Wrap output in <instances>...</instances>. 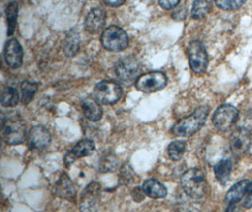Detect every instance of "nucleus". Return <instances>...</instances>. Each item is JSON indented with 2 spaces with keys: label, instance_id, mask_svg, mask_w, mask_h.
Masks as SVG:
<instances>
[{
  "label": "nucleus",
  "instance_id": "1",
  "mask_svg": "<svg viewBox=\"0 0 252 212\" xmlns=\"http://www.w3.org/2000/svg\"><path fill=\"white\" fill-rule=\"evenodd\" d=\"M210 112L208 106H200L191 115L179 121L173 126V134L178 137H190L197 132L206 122Z\"/></svg>",
  "mask_w": 252,
  "mask_h": 212
},
{
  "label": "nucleus",
  "instance_id": "2",
  "mask_svg": "<svg viewBox=\"0 0 252 212\" xmlns=\"http://www.w3.org/2000/svg\"><path fill=\"white\" fill-rule=\"evenodd\" d=\"M181 183L185 193L194 199L203 197L206 192V176L200 168H191L184 172Z\"/></svg>",
  "mask_w": 252,
  "mask_h": 212
},
{
  "label": "nucleus",
  "instance_id": "3",
  "mask_svg": "<svg viewBox=\"0 0 252 212\" xmlns=\"http://www.w3.org/2000/svg\"><path fill=\"white\" fill-rule=\"evenodd\" d=\"M115 71L119 81L129 86L141 77L142 64L135 56L124 57L117 61Z\"/></svg>",
  "mask_w": 252,
  "mask_h": 212
},
{
  "label": "nucleus",
  "instance_id": "4",
  "mask_svg": "<svg viewBox=\"0 0 252 212\" xmlns=\"http://www.w3.org/2000/svg\"><path fill=\"white\" fill-rule=\"evenodd\" d=\"M101 44L104 48L112 52H120L129 45V38L126 31L118 26H110L101 35Z\"/></svg>",
  "mask_w": 252,
  "mask_h": 212
},
{
  "label": "nucleus",
  "instance_id": "5",
  "mask_svg": "<svg viewBox=\"0 0 252 212\" xmlns=\"http://www.w3.org/2000/svg\"><path fill=\"white\" fill-rule=\"evenodd\" d=\"M26 123L20 116H13L7 119L2 127V137L7 145H21L26 139Z\"/></svg>",
  "mask_w": 252,
  "mask_h": 212
},
{
  "label": "nucleus",
  "instance_id": "6",
  "mask_svg": "<svg viewBox=\"0 0 252 212\" xmlns=\"http://www.w3.org/2000/svg\"><path fill=\"white\" fill-rule=\"evenodd\" d=\"M95 100L103 105H114L122 96L121 86L114 80H103L97 83L94 89Z\"/></svg>",
  "mask_w": 252,
  "mask_h": 212
},
{
  "label": "nucleus",
  "instance_id": "7",
  "mask_svg": "<svg viewBox=\"0 0 252 212\" xmlns=\"http://www.w3.org/2000/svg\"><path fill=\"white\" fill-rule=\"evenodd\" d=\"M166 85H167L166 75L159 71L144 74L138 78L135 82L136 89L145 93L159 91L160 90L163 89Z\"/></svg>",
  "mask_w": 252,
  "mask_h": 212
},
{
  "label": "nucleus",
  "instance_id": "8",
  "mask_svg": "<svg viewBox=\"0 0 252 212\" xmlns=\"http://www.w3.org/2000/svg\"><path fill=\"white\" fill-rule=\"evenodd\" d=\"M189 62L196 74H202L208 66V54L204 45L199 41H193L188 46Z\"/></svg>",
  "mask_w": 252,
  "mask_h": 212
},
{
  "label": "nucleus",
  "instance_id": "9",
  "mask_svg": "<svg viewBox=\"0 0 252 212\" xmlns=\"http://www.w3.org/2000/svg\"><path fill=\"white\" fill-rule=\"evenodd\" d=\"M238 117V110L231 105H222L218 107L213 115V123L220 131H227Z\"/></svg>",
  "mask_w": 252,
  "mask_h": 212
},
{
  "label": "nucleus",
  "instance_id": "10",
  "mask_svg": "<svg viewBox=\"0 0 252 212\" xmlns=\"http://www.w3.org/2000/svg\"><path fill=\"white\" fill-rule=\"evenodd\" d=\"M252 133L246 128H236L230 136L229 146L232 154L235 156H243L249 151L252 145Z\"/></svg>",
  "mask_w": 252,
  "mask_h": 212
},
{
  "label": "nucleus",
  "instance_id": "11",
  "mask_svg": "<svg viewBox=\"0 0 252 212\" xmlns=\"http://www.w3.org/2000/svg\"><path fill=\"white\" fill-rule=\"evenodd\" d=\"M23 48L19 41L16 38L9 39L4 47V58L6 63L12 69H17L23 63Z\"/></svg>",
  "mask_w": 252,
  "mask_h": 212
},
{
  "label": "nucleus",
  "instance_id": "12",
  "mask_svg": "<svg viewBox=\"0 0 252 212\" xmlns=\"http://www.w3.org/2000/svg\"><path fill=\"white\" fill-rule=\"evenodd\" d=\"M100 185L99 183L94 181L90 183L81 194L80 209L82 212H94L97 207L98 198L100 194Z\"/></svg>",
  "mask_w": 252,
  "mask_h": 212
},
{
  "label": "nucleus",
  "instance_id": "13",
  "mask_svg": "<svg viewBox=\"0 0 252 212\" xmlns=\"http://www.w3.org/2000/svg\"><path fill=\"white\" fill-rule=\"evenodd\" d=\"M95 148V145L90 139H84L73 146L64 156V164L69 167L73 162L80 157L90 156Z\"/></svg>",
  "mask_w": 252,
  "mask_h": 212
},
{
  "label": "nucleus",
  "instance_id": "14",
  "mask_svg": "<svg viewBox=\"0 0 252 212\" xmlns=\"http://www.w3.org/2000/svg\"><path fill=\"white\" fill-rule=\"evenodd\" d=\"M51 143V134L45 126H33L28 136V144L32 150H43Z\"/></svg>",
  "mask_w": 252,
  "mask_h": 212
},
{
  "label": "nucleus",
  "instance_id": "15",
  "mask_svg": "<svg viewBox=\"0 0 252 212\" xmlns=\"http://www.w3.org/2000/svg\"><path fill=\"white\" fill-rule=\"evenodd\" d=\"M106 17V11L102 8L98 7L92 9L88 12L84 21L86 31L91 34L98 33L105 26Z\"/></svg>",
  "mask_w": 252,
  "mask_h": 212
},
{
  "label": "nucleus",
  "instance_id": "16",
  "mask_svg": "<svg viewBox=\"0 0 252 212\" xmlns=\"http://www.w3.org/2000/svg\"><path fill=\"white\" fill-rule=\"evenodd\" d=\"M54 190L58 196L64 199H68L71 201L74 200L77 194L75 185L73 184V182L71 181V179L65 173H63L59 177L54 185Z\"/></svg>",
  "mask_w": 252,
  "mask_h": 212
},
{
  "label": "nucleus",
  "instance_id": "17",
  "mask_svg": "<svg viewBox=\"0 0 252 212\" xmlns=\"http://www.w3.org/2000/svg\"><path fill=\"white\" fill-rule=\"evenodd\" d=\"M142 190L147 196L153 199L164 198L167 195V189L157 179H147L142 186Z\"/></svg>",
  "mask_w": 252,
  "mask_h": 212
},
{
  "label": "nucleus",
  "instance_id": "18",
  "mask_svg": "<svg viewBox=\"0 0 252 212\" xmlns=\"http://www.w3.org/2000/svg\"><path fill=\"white\" fill-rule=\"evenodd\" d=\"M81 109L84 116L92 121V122H97L102 118L103 115V110L99 103L94 98H86L82 102Z\"/></svg>",
  "mask_w": 252,
  "mask_h": 212
},
{
  "label": "nucleus",
  "instance_id": "19",
  "mask_svg": "<svg viewBox=\"0 0 252 212\" xmlns=\"http://www.w3.org/2000/svg\"><path fill=\"white\" fill-rule=\"evenodd\" d=\"M250 183L251 182L248 179H244L233 185L226 195V202L229 205L238 204L243 199V197H245Z\"/></svg>",
  "mask_w": 252,
  "mask_h": 212
},
{
  "label": "nucleus",
  "instance_id": "20",
  "mask_svg": "<svg viewBox=\"0 0 252 212\" xmlns=\"http://www.w3.org/2000/svg\"><path fill=\"white\" fill-rule=\"evenodd\" d=\"M231 169H232V165L229 159H222L215 165L214 167L215 175L220 184L222 185L227 184V182L229 181L230 178Z\"/></svg>",
  "mask_w": 252,
  "mask_h": 212
},
{
  "label": "nucleus",
  "instance_id": "21",
  "mask_svg": "<svg viewBox=\"0 0 252 212\" xmlns=\"http://www.w3.org/2000/svg\"><path fill=\"white\" fill-rule=\"evenodd\" d=\"M80 37L77 30H70L66 35V40L64 44V54L67 57H74L80 49Z\"/></svg>",
  "mask_w": 252,
  "mask_h": 212
},
{
  "label": "nucleus",
  "instance_id": "22",
  "mask_svg": "<svg viewBox=\"0 0 252 212\" xmlns=\"http://www.w3.org/2000/svg\"><path fill=\"white\" fill-rule=\"evenodd\" d=\"M19 92L17 90L11 86H7L4 88L1 92V105L6 108H13L15 107L20 100Z\"/></svg>",
  "mask_w": 252,
  "mask_h": 212
},
{
  "label": "nucleus",
  "instance_id": "23",
  "mask_svg": "<svg viewBox=\"0 0 252 212\" xmlns=\"http://www.w3.org/2000/svg\"><path fill=\"white\" fill-rule=\"evenodd\" d=\"M6 20H7V28L8 36H12L14 33L16 23H17V16H18V4L16 2H11L6 8Z\"/></svg>",
  "mask_w": 252,
  "mask_h": 212
},
{
  "label": "nucleus",
  "instance_id": "24",
  "mask_svg": "<svg viewBox=\"0 0 252 212\" xmlns=\"http://www.w3.org/2000/svg\"><path fill=\"white\" fill-rule=\"evenodd\" d=\"M20 89H21V102L24 105H28L34 98L35 94L39 89V85L38 83L33 81L25 80L21 83Z\"/></svg>",
  "mask_w": 252,
  "mask_h": 212
},
{
  "label": "nucleus",
  "instance_id": "25",
  "mask_svg": "<svg viewBox=\"0 0 252 212\" xmlns=\"http://www.w3.org/2000/svg\"><path fill=\"white\" fill-rule=\"evenodd\" d=\"M185 150H186V143L184 141L178 140V141H174L168 145L167 153L172 160L178 161L182 159V157L184 156Z\"/></svg>",
  "mask_w": 252,
  "mask_h": 212
},
{
  "label": "nucleus",
  "instance_id": "26",
  "mask_svg": "<svg viewBox=\"0 0 252 212\" xmlns=\"http://www.w3.org/2000/svg\"><path fill=\"white\" fill-rule=\"evenodd\" d=\"M211 2L210 1H195L193 3L191 15L194 19H202L206 16L208 12L211 10Z\"/></svg>",
  "mask_w": 252,
  "mask_h": 212
},
{
  "label": "nucleus",
  "instance_id": "27",
  "mask_svg": "<svg viewBox=\"0 0 252 212\" xmlns=\"http://www.w3.org/2000/svg\"><path fill=\"white\" fill-rule=\"evenodd\" d=\"M217 6L219 7L222 10L225 11H234V10H238L241 7L245 4V1L243 0H229V1H217L216 2Z\"/></svg>",
  "mask_w": 252,
  "mask_h": 212
},
{
  "label": "nucleus",
  "instance_id": "28",
  "mask_svg": "<svg viewBox=\"0 0 252 212\" xmlns=\"http://www.w3.org/2000/svg\"><path fill=\"white\" fill-rule=\"evenodd\" d=\"M117 159H115L114 155H108L102 158L100 162V168L102 172H112L117 168Z\"/></svg>",
  "mask_w": 252,
  "mask_h": 212
},
{
  "label": "nucleus",
  "instance_id": "29",
  "mask_svg": "<svg viewBox=\"0 0 252 212\" xmlns=\"http://www.w3.org/2000/svg\"><path fill=\"white\" fill-rule=\"evenodd\" d=\"M186 15H187L186 7L185 6H180L173 12L172 17L173 19H175L176 21H183L186 18Z\"/></svg>",
  "mask_w": 252,
  "mask_h": 212
},
{
  "label": "nucleus",
  "instance_id": "30",
  "mask_svg": "<svg viewBox=\"0 0 252 212\" xmlns=\"http://www.w3.org/2000/svg\"><path fill=\"white\" fill-rule=\"evenodd\" d=\"M159 5L163 10H172L180 5V0H160Z\"/></svg>",
  "mask_w": 252,
  "mask_h": 212
},
{
  "label": "nucleus",
  "instance_id": "31",
  "mask_svg": "<svg viewBox=\"0 0 252 212\" xmlns=\"http://www.w3.org/2000/svg\"><path fill=\"white\" fill-rule=\"evenodd\" d=\"M243 205L246 209H250L252 207V182L250 183V186L246 192V196H245Z\"/></svg>",
  "mask_w": 252,
  "mask_h": 212
},
{
  "label": "nucleus",
  "instance_id": "32",
  "mask_svg": "<svg viewBox=\"0 0 252 212\" xmlns=\"http://www.w3.org/2000/svg\"><path fill=\"white\" fill-rule=\"evenodd\" d=\"M104 3L107 6L117 8V7H120L123 4H125V0H107V1H104Z\"/></svg>",
  "mask_w": 252,
  "mask_h": 212
},
{
  "label": "nucleus",
  "instance_id": "33",
  "mask_svg": "<svg viewBox=\"0 0 252 212\" xmlns=\"http://www.w3.org/2000/svg\"><path fill=\"white\" fill-rule=\"evenodd\" d=\"M244 128H246L250 133L252 134V112L248 115V117L245 120Z\"/></svg>",
  "mask_w": 252,
  "mask_h": 212
},
{
  "label": "nucleus",
  "instance_id": "34",
  "mask_svg": "<svg viewBox=\"0 0 252 212\" xmlns=\"http://www.w3.org/2000/svg\"><path fill=\"white\" fill-rule=\"evenodd\" d=\"M226 212H239V209L237 204L235 205H229L228 209L226 210Z\"/></svg>",
  "mask_w": 252,
  "mask_h": 212
}]
</instances>
